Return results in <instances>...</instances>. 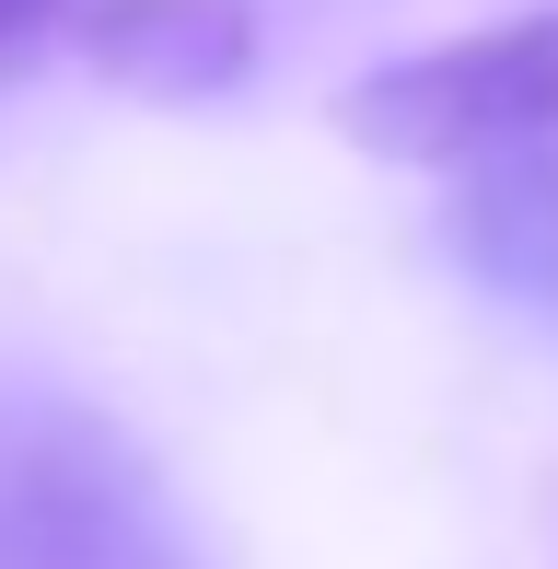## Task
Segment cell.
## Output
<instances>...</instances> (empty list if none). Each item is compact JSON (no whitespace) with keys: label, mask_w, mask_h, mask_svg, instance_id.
<instances>
[{"label":"cell","mask_w":558,"mask_h":569,"mask_svg":"<svg viewBox=\"0 0 558 569\" xmlns=\"http://www.w3.org/2000/svg\"><path fill=\"white\" fill-rule=\"evenodd\" d=\"M0 569H210L106 407L59 383H0Z\"/></svg>","instance_id":"1"},{"label":"cell","mask_w":558,"mask_h":569,"mask_svg":"<svg viewBox=\"0 0 558 569\" xmlns=\"http://www.w3.org/2000/svg\"><path fill=\"white\" fill-rule=\"evenodd\" d=\"M338 117H349V140L396 151V163H489L512 140H547L558 128V12L442 36L419 59L372 70Z\"/></svg>","instance_id":"2"},{"label":"cell","mask_w":558,"mask_h":569,"mask_svg":"<svg viewBox=\"0 0 558 569\" xmlns=\"http://www.w3.org/2000/svg\"><path fill=\"white\" fill-rule=\"evenodd\" d=\"M454 174H466L454 210H442L454 268L489 279V291L524 302V315H558V128L489 151V163H454Z\"/></svg>","instance_id":"3"},{"label":"cell","mask_w":558,"mask_h":569,"mask_svg":"<svg viewBox=\"0 0 558 569\" xmlns=\"http://www.w3.org/2000/svg\"><path fill=\"white\" fill-rule=\"evenodd\" d=\"M82 36L106 82L151 106H210L257 70V0H82Z\"/></svg>","instance_id":"4"},{"label":"cell","mask_w":558,"mask_h":569,"mask_svg":"<svg viewBox=\"0 0 558 569\" xmlns=\"http://www.w3.org/2000/svg\"><path fill=\"white\" fill-rule=\"evenodd\" d=\"M70 12H82V0H0V70H23V59H36V47L70 23Z\"/></svg>","instance_id":"5"}]
</instances>
